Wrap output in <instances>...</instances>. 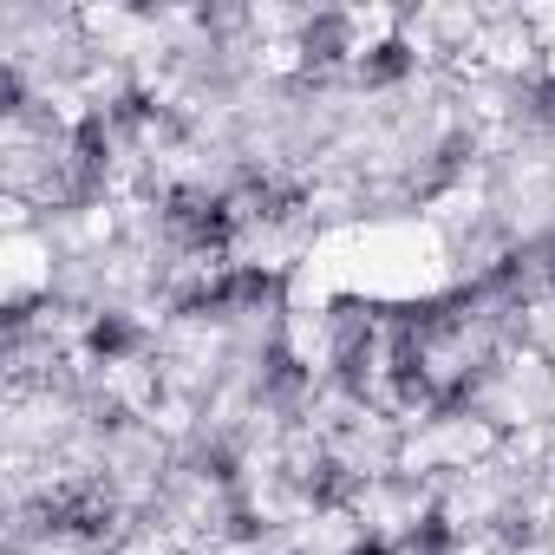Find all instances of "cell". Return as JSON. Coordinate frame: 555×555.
Masks as SVG:
<instances>
[{"label":"cell","mask_w":555,"mask_h":555,"mask_svg":"<svg viewBox=\"0 0 555 555\" xmlns=\"http://www.w3.org/2000/svg\"><path fill=\"white\" fill-rule=\"evenodd\" d=\"M353 555H386V548H353Z\"/></svg>","instance_id":"obj_1"}]
</instances>
